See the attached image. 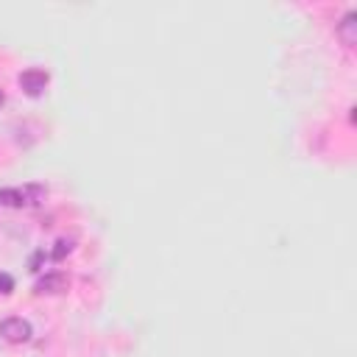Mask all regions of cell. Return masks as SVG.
Returning <instances> with one entry per match:
<instances>
[{"label": "cell", "instance_id": "obj_8", "mask_svg": "<svg viewBox=\"0 0 357 357\" xmlns=\"http://www.w3.org/2000/svg\"><path fill=\"white\" fill-rule=\"evenodd\" d=\"M45 260V252H37L34 257H31V271H40V263Z\"/></svg>", "mask_w": 357, "mask_h": 357}, {"label": "cell", "instance_id": "obj_7", "mask_svg": "<svg viewBox=\"0 0 357 357\" xmlns=\"http://www.w3.org/2000/svg\"><path fill=\"white\" fill-rule=\"evenodd\" d=\"M0 293H3V296L15 293V279L9 274H0Z\"/></svg>", "mask_w": 357, "mask_h": 357}, {"label": "cell", "instance_id": "obj_5", "mask_svg": "<svg viewBox=\"0 0 357 357\" xmlns=\"http://www.w3.org/2000/svg\"><path fill=\"white\" fill-rule=\"evenodd\" d=\"M0 204H3V207H26V190H20V187H0Z\"/></svg>", "mask_w": 357, "mask_h": 357}, {"label": "cell", "instance_id": "obj_1", "mask_svg": "<svg viewBox=\"0 0 357 357\" xmlns=\"http://www.w3.org/2000/svg\"><path fill=\"white\" fill-rule=\"evenodd\" d=\"M20 89L26 92V95H31V98H37V95H42L45 92V87H48V81H51V76H48V70H42V67H28V70H23L20 73Z\"/></svg>", "mask_w": 357, "mask_h": 357}, {"label": "cell", "instance_id": "obj_6", "mask_svg": "<svg viewBox=\"0 0 357 357\" xmlns=\"http://www.w3.org/2000/svg\"><path fill=\"white\" fill-rule=\"evenodd\" d=\"M70 252H73V241H70V237H59V241L53 243L51 257H53V260H64Z\"/></svg>", "mask_w": 357, "mask_h": 357}, {"label": "cell", "instance_id": "obj_2", "mask_svg": "<svg viewBox=\"0 0 357 357\" xmlns=\"http://www.w3.org/2000/svg\"><path fill=\"white\" fill-rule=\"evenodd\" d=\"M0 335L6 343H26L31 338V324L20 315H12L6 321H0Z\"/></svg>", "mask_w": 357, "mask_h": 357}, {"label": "cell", "instance_id": "obj_4", "mask_svg": "<svg viewBox=\"0 0 357 357\" xmlns=\"http://www.w3.org/2000/svg\"><path fill=\"white\" fill-rule=\"evenodd\" d=\"M335 34L346 48H354L357 45V12H346L340 23L335 26Z\"/></svg>", "mask_w": 357, "mask_h": 357}, {"label": "cell", "instance_id": "obj_3", "mask_svg": "<svg viewBox=\"0 0 357 357\" xmlns=\"http://www.w3.org/2000/svg\"><path fill=\"white\" fill-rule=\"evenodd\" d=\"M67 288H70V277L62 274V271H51V274H45L34 285V293H40V296H59V293H67Z\"/></svg>", "mask_w": 357, "mask_h": 357}, {"label": "cell", "instance_id": "obj_9", "mask_svg": "<svg viewBox=\"0 0 357 357\" xmlns=\"http://www.w3.org/2000/svg\"><path fill=\"white\" fill-rule=\"evenodd\" d=\"M6 103V95H3V89H0V106H3Z\"/></svg>", "mask_w": 357, "mask_h": 357}]
</instances>
